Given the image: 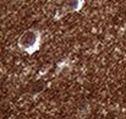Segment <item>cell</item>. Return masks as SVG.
I'll use <instances>...</instances> for the list:
<instances>
[{"instance_id":"cell-1","label":"cell","mask_w":126,"mask_h":119,"mask_svg":"<svg viewBox=\"0 0 126 119\" xmlns=\"http://www.w3.org/2000/svg\"><path fill=\"white\" fill-rule=\"evenodd\" d=\"M41 45V33L37 30H28L26 31L18 40V47L27 52L28 54H32L38 50Z\"/></svg>"}]
</instances>
